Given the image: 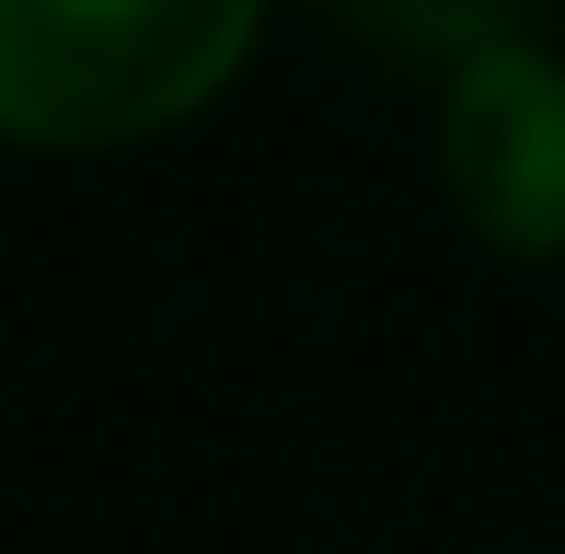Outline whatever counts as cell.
Returning a JSON list of instances; mask_svg holds the SVG:
<instances>
[{"instance_id": "1", "label": "cell", "mask_w": 565, "mask_h": 554, "mask_svg": "<svg viewBox=\"0 0 565 554\" xmlns=\"http://www.w3.org/2000/svg\"><path fill=\"white\" fill-rule=\"evenodd\" d=\"M277 0H0V150L116 162L243 93Z\"/></svg>"}, {"instance_id": "2", "label": "cell", "mask_w": 565, "mask_h": 554, "mask_svg": "<svg viewBox=\"0 0 565 554\" xmlns=\"http://www.w3.org/2000/svg\"><path fill=\"white\" fill-rule=\"evenodd\" d=\"M427 162H439V209L497 266H565V46L531 23L450 46Z\"/></svg>"}]
</instances>
